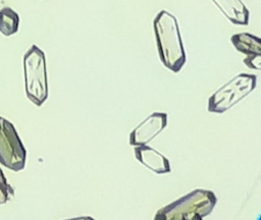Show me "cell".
I'll list each match as a JSON object with an SVG mask.
<instances>
[{"label":"cell","instance_id":"1","mask_svg":"<svg viewBox=\"0 0 261 220\" xmlns=\"http://www.w3.org/2000/svg\"><path fill=\"white\" fill-rule=\"evenodd\" d=\"M153 31L161 62L172 72H178L187 56L176 17L166 10L159 11L153 20Z\"/></svg>","mask_w":261,"mask_h":220},{"label":"cell","instance_id":"2","mask_svg":"<svg viewBox=\"0 0 261 220\" xmlns=\"http://www.w3.org/2000/svg\"><path fill=\"white\" fill-rule=\"evenodd\" d=\"M217 198L212 190L197 188L161 208L155 220H202L214 209Z\"/></svg>","mask_w":261,"mask_h":220},{"label":"cell","instance_id":"3","mask_svg":"<svg viewBox=\"0 0 261 220\" xmlns=\"http://www.w3.org/2000/svg\"><path fill=\"white\" fill-rule=\"evenodd\" d=\"M23 74L28 99L42 106L48 99V79L45 53L37 45H32L23 55Z\"/></svg>","mask_w":261,"mask_h":220},{"label":"cell","instance_id":"4","mask_svg":"<svg viewBox=\"0 0 261 220\" xmlns=\"http://www.w3.org/2000/svg\"><path fill=\"white\" fill-rule=\"evenodd\" d=\"M257 85L255 74L240 73L219 88L208 99V111L224 113L253 92Z\"/></svg>","mask_w":261,"mask_h":220},{"label":"cell","instance_id":"5","mask_svg":"<svg viewBox=\"0 0 261 220\" xmlns=\"http://www.w3.org/2000/svg\"><path fill=\"white\" fill-rule=\"evenodd\" d=\"M25 160L27 150L14 125L0 116V164L18 172L24 168Z\"/></svg>","mask_w":261,"mask_h":220},{"label":"cell","instance_id":"6","mask_svg":"<svg viewBox=\"0 0 261 220\" xmlns=\"http://www.w3.org/2000/svg\"><path fill=\"white\" fill-rule=\"evenodd\" d=\"M167 125V114L165 112H153L138 124L129 133L128 144L130 146H143L150 143Z\"/></svg>","mask_w":261,"mask_h":220},{"label":"cell","instance_id":"7","mask_svg":"<svg viewBox=\"0 0 261 220\" xmlns=\"http://www.w3.org/2000/svg\"><path fill=\"white\" fill-rule=\"evenodd\" d=\"M135 156L140 163L157 174L168 173L171 170L168 159L147 145L137 146L135 148Z\"/></svg>","mask_w":261,"mask_h":220},{"label":"cell","instance_id":"8","mask_svg":"<svg viewBox=\"0 0 261 220\" xmlns=\"http://www.w3.org/2000/svg\"><path fill=\"white\" fill-rule=\"evenodd\" d=\"M212 2L231 23L248 25L250 12L242 0H212Z\"/></svg>","mask_w":261,"mask_h":220},{"label":"cell","instance_id":"9","mask_svg":"<svg viewBox=\"0 0 261 220\" xmlns=\"http://www.w3.org/2000/svg\"><path fill=\"white\" fill-rule=\"evenodd\" d=\"M230 42L237 51L246 56L261 55V40L250 33L234 34L230 37Z\"/></svg>","mask_w":261,"mask_h":220},{"label":"cell","instance_id":"10","mask_svg":"<svg viewBox=\"0 0 261 220\" xmlns=\"http://www.w3.org/2000/svg\"><path fill=\"white\" fill-rule=\"evenodd\" d=\"M20 18L18 13L11 7L0 9V33L5 37H10L18 32Z\"/></svg>","mask_w":261,"mask_h":220},{"label":"cell","instance_id":"11","mask_svg":"<svg viewBox=\"0 0 261 220\" xmlns=\"http://www.w3.org/2000/svg\"><path fill=\"white\" fill-rule=\"evenodd\" d=\"M14 196V188L8 183L3 170L0 168V206L6 204Z\"/></svg>","mask_w":261,"mask_h":220},{"label":"cell","instance_id":"12","mask_svg":"<svg viewBox=\"0 0 261 220\" xmlns=\"http://www.w3.org/2000/svg\"><path fill=\"white\" fill-rule=\"evenodd\" d=\"M244 64H246L249 68L260 70L261 68V55H253V56H246L243 60Z\"/></svg>","mask_w":261,"mask_h":220}]
</instances>
